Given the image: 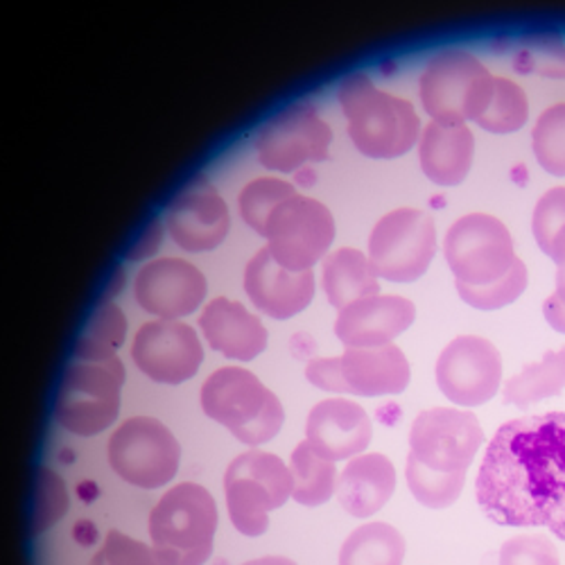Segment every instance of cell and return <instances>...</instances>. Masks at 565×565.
Segmentation results:
<instances>
[{
    "mask_svg": "<svg viewBox=\"0 0 565 565\" xmlns=\"http://www.w3.org/2000/svg\"><path fill=\"white\" fill-rule=\"evenodd\" d=\"M478 504L502 527H543L565 541V414L513 418L493 435Z\"/></svg>",
    "mask_w": 565,
    "mask_h": 565,
    "instance_id": "1",
    "label": "cell"
},
{
    "mask_svg": "<svg viewBox=\"0 0 565 565\" xmlns=\"http://www.w3.org/2000/svg\"><path fill=\"white\" fill-rule=\"evenodd\" d=\"M340 107L355 150L369 159H398L418 143L420 120L414 105L381 90L364 73L344 77Z\"/></svg>",
    "mask_w": 565,
    "mask_h": 565,
    "instance_id": "2",
    "label": "cell"
},
{
    "mask_svg": "<svg viewBox=\"0 0 565 565\" xmlns=\"http://www.w3.org/2000/svg\"><path fill=\"white\" fill-rule=\"evenodd\" d=\"M202 409L245 446L271 441L286 423L278 396L243 366H222L202 385Z\"/></svg>",
    "mask_w": 565,
    "mask_h": 565,
    "instance_id": "3",
    "label": "cell"
},
{
    "mask_svg": "<svg viewBox=\"0 0 565 565\" xmlns=\"http://www.w3.org/2000/svg\"><path fill=\"white\" fill-rule=\"evenodd\" d=\"M148 530L163 565H204L213 554L217 502L195 482L177 484L154 504Z\"/></svg>",
    "mask_w": 565,
    "mask_h": 565,
    "instance_id": "4",
    "label": "cell"
},
{
    "mask_svg": "<svg viewBox=\"0 0 565 565\" xmlns=\"http://www.w3.org/2000/svg\"><path fill=\"white\" fill-rule=\"evenodd\" d=\"M224 493L233 527L243 536H263L269 530V511L292 498L290 466L271 452L247 450L228 463Z\"/></svg>",
    "mask_w": 565,
    "mask_h": 565,
    "instance_id": "5",
    "label": "cell"
},
{
    "mask_svg": "<svg viewBox=\"0 0 565 565\" xmlns=\"http://www.w3.org/2000/svg\"><path fill=\"white\" fill-rule=\"evenodd\" d=\"M125 379L127 373L120 358L71 362L64 371L55 403L60 426L77 437H96L111 428L120 414Z\"/></svg>",
    "mask_w": 565,
    "mask_h": 565,
    "instance_id": "6",
    "label": "cell"
},
{
    "mask_svg": "<svg viewBox=\"0 0 565 565\" xmlns=\"http://www.w3.org/2000/svg\"><path fill=\"white\" fill-rule=\"evenodd\" d=\"M493 75L466 51L448 49L428 62L418 79L423 111L435 122L466 125L478 120L487 107Z\"/></svg>",
    "mask_w": 565,
    "mask_h": 565,
    "instance_id": "7",
    "label": "cell"
},
{
    "mask_svg": "<svg viewBox=\"0 0 565 565\" xmlns=\"http://www.w3.org/2000/svg\"><path fill=\"white\" fill-rule=\"evenodd\" d=\"M114 473L138 489H161L174 480L181 446L166 423L152 416L122 420L107 444Z\"/></svg>",
    "mask_w": 565,
    "mask_h": 565,
    "instance_id": "8",
    "label": "cell"
},
{
    "mask_svg": "<svg viewBox=\"0 0 565 565\" xmlns=\"http://www.w3.org/2000/svg\"><path fill=\"white\" fill-rule=\"evenodd\" d=\"M437 254V228L428 213L394 209L375 222L369 235V260L379 278L414 282L428 271Z\"/></svg>",
    "mask_w": 565,
    "mask_h": 565,
    "instance_id": "9",
    "label": "cell"
},
{
    "mask_svg": "<svg viewBox=\"0 0 565 565\" xmlns=\"http://www.w3.org/2000/svg\"><path fill=\"white\" fill-rule=\"evenodd\" d=\"M335 231L331 209L297 193L271 211L265 241L271 258L280 267L290 271H312L335 243Z\"/></svg>",
    "mask_w": 565,
    "mask_h": 565,
    "instance_id": "10",
    "label": "cell"
},
{
    "mask_svg": "<svg viewBox=\"0 0 565 565\" xmlns=\"http://www.w3.org/2000/svg\"><path fill=\"white\" fill-rule=\"evenodd\" d=\"M444 256L463 286H489L515 263V247L504 222L489 213H468L450 224Z\"/></svg>",
    "mask_w": 565,
    "mask_h": 565,
    "instance_id": "11",
    "label": "cell"
},
{
    "mask_svg": "<svg viewBox=\"0 0 565 565\" xmlns=\"http://www.w3.org/2000/svg\"><path fill=\"white\" fill-rule=\"evenodd\" d=\"M333 131L315 107L306 103L288 105L274 114L256 136V157L263 168L290 174L306 163L328 159Z\"/></svg>",
    "mask_w": 565,
    "mask_h": 565,
    "instance_id": "12",
    "label": "cell"
},
{
    "mask_svg": "<svg viewBox=\"0 0 565 565\" xmlns=\"http://www.w3.org/2000/svg\"><path fill=\"white\" fill-rule=\"evenodd\" d=\"M482 444L478 416L457 407L420 412L409 430V455L439 473H466Z\"/></svg>",
    "mask_w": 565,
    "mask_h": 565,
    "instance_id": "13",
    "label": "cell"
},
{
    "mask_svg": "<svg viewBox=\"0 0 565 565\" xmlns=\"http://www.w3.org/2000/svg\"><path fill=\"white\" fill-rule=\"evenodd\" d=\"M437 385L459 407L489 403L502 385V355L498 347L478 335L455 338L437 360Z\"/></svg>",
    "mask_w": 565,
    "mask_h": 565,
    "instance_id": "14",
    "label": "cell"
},
{
    "mask_svg": "<svg viewBox=\"0 0 565 565\" xmlns=\"http://www.w3.org/2000/svg\"><path fill=\"white\" fill-rule=\"evenodd\" d=\"M131 360L150 381L181 385L198 375L204 362V349L193 326L157 319L138 328L131 344Z\"/></svg>",
    "mask_w": 565,
    "mask_h": 565,
    "instance_id": "15",
    "label": "cell"
},
{
    "mask_svg": "<svg viewBox=\"0 0 565 565\" xmlns=\"http://www.w3.org/2000/svg\"><path fill=\"white\" fill-rule=\"evenodd\" d=\"M166 228L183 252H213L224 243L231 228L226 202L206 177H195L170 202Z\"/></svg>",
    "mask_w": 565,
    "mask_h": 565,
    "instance_id": "16",
    "label": "cell"
},
{
    "mask_svg": "<svg viewBox=\"0 0 565 565\" xmlns=\"http://www.w3.org/2000/svg\"><path fill=\"white\" fill-rule=\"evenodd\" d=\"M206 295V276L183 258H157L140 269L134 280L138 306L168 321L198 312Z\"/></svg>",
    "mask_w": 565,
    "mask_h": 565,
    "instance_id": "17",
    "label": "cell"
},
{
    "mask_svg": "<svg viewBox=\"0 0 565 565\" xmlns=\"http://www.w3.org/2000/svg\"><path fill=\"white\" fill-rule=\"evenodd\" d=\"M373 426L366 409L349 398L317 403L306 420V441L328 461H347L371 444Z\"/></svg>",
    "mask_w": 565,
    "mask_h": 565,
    "instance_id": "18",
    "label": "cell"
},
{
    "mask_svg": "<svg viewBox=\"0 0 565 565\" xmlns=\"http://www.w3.org/2000/svg\"><path fill=\"white\" fill-rule=\"evenodd\" d=\"M416 319V306L405 297L373 295L340 310L335 335L347 349L387 347Z\"/></svg>",
    "mask_w": 565,
    "mask_h": 565,
    "instance_id": "19",
    "label": "cell"
},
{
    "mask_svg": "<svg viewBox=\"0 0 565 565\" xmlns=\"http://www.w3.org/2000/svg\"><path fill=\"white\" fill-rule=\"evenodd\" d=\"M245 292L252 303L271 319H292L315 299L312 271L280 267L269 249H258L245 269Z\"/></svg>",
    "mask_w": 565,
    "mask_h": 565,
    "instance_id": "20",
    "label": "cell"
},
{
    "mask_svg": "<svg viewBox=\"0 0 565 565\" xmlns=\"http://www.w3.org/2000/svg\"><path fill=\"white\" fill-rule=\"evenodd\" d=\"M200 328L211 349L235 362H252L267 349V328L241 301L213 299L200 317Z\"/></svg>",
    "mask_w": 565,
    "mask_h": 565,
    "instance_id": "21",
    "label": "cell"
},
{
    "mask_svg": "<svg viewBox=\"0 0 565 565\" xmlns=\"http://www.w3.org/2000/svg\"><path fill=\"white\" fill-rule=\"evenodd\" d=\"M340 364L347 394L355 396H396L407 390L412 379L405 353L394 344L347 349Z\"/></svg>",
    "mask_w": 565,
    "mask_h": 565,
    "instance_id": "22",
    "label": "cell"
},
{
    "mask_svg": "<svg viewBox=\"0 0 565 565\" xmlns=\"http://www.w3.org/2000/svg\"><path fill=\"white\" fill-rule=\"evenodd\" d=\"M476 157V138L468 125L430 122L418 138V163L423 174L441 188L459 185Z\"/></svg>",
    "mask_w": 565,
    "mask_h": 565,
    "instance_id": "23",
    "label": "cell"
},
{
    "mask_svg": "<svg viewBox=\"0 0 565 565\" xmlns=\"http://www.w3.org/2000/svg\"><path fill=\"white\" fill-rule=\"evenodd\" d=\"M396 491V468L381 452H362L344 466L338 476L335 495L353 518L379 513Z\"/></svg>",
    "mask_w": 565,
    "mask_h": 565,
    "instance_id": "24",
    "label": "cell"
},
{
    "mask_svg": "<svg viewBox=\"0 0 565 565\" xmlns=\"http://www.w3.org/2000/svg\"><path fill=\"white\" fill-rule=\"evenodd\" d=\"M321 282L328 303L338 310L358 299L381 295V278L373 271L369 256L353 247L338 249L323 258Z\"/></svg>",
    "mask_w": 565,
    "mask_h": 565,
    "instance_id": "25",
    "label": "cell"
},
{
    "mask_svg": "<svg viewBox=\"0 0 565 565\" xmlns=\"http://www.w3.org/2000/svg\"><path fill=\"white\" fill-rule=\"evenodd\" d=\"M565 390V349L547 351L541 362L527 364L507 381L502 398L507 405L527 409L534 403L558 396Z\"/></svg>",
    "mask_w": 565,
    "mask_h": 565,
    "instance_id": "26",
    "label": "cell"
},
{
    "mask_svg": "<svg viewBox=\"0 0 565 565\" xmlns=\"http://www.w3.org/2000/svg\"><path fill=\"white\" fill-rule=\"evenodd\" d=\"M292 498L303 507H321L335 495L338 468L312 450L308 441H301L290 457Z\"/></svg>",
    "mask_w": 565,
    "mask_h": 565,
    "instance_id": "27",
    "label": "cell"
},
{
    "mask_svg": "<svg viewBox=\"0 0 565 565\" xmlns=\"http://www.w3.org/2000/svg\"><path fill=\"white\" fill-rule=\"evenodd\" d=\"M405 539L390 523H366L344 541L340 565H403Z\"/></svg>",
    "mask_w": 565,
    "mask_h": 565,
    "instance_id": "28",
    "label": "cell"
},
{
    "mask_svg": "<svg viewBox=\"0 0 565 565\" xmlns=\"http://www.w3.org/2000/svg\"><path fill=\"white\" fill-rule=\"evenodd\" d=\"M125 338H127L125 312L116 303L105 301L86 321L84 331L75 344V360L105 362V360L118 358V351L125 344Z\"/></svg>",
    "mask_w": 565,
    "mask_h": 565,
    "instance_id": "29",
    "label": "cell"
},
{
    "mask_svg": "<svg viewBox=\"0 0 565 565\" xmlns=\"http://www.w3.org/2000/svg\"><path fill=\"white\" fill-rule=\"evenodd\" d=\"M530 118V100L527 93L518 86L513 79L493 75L491 93L484 111L476 120L489 134H515L527 125Z\"/></svg>",
    "mask_w": 565,
    "mask_h": 565,
    "instance_id": "30",
    "label": "cell"
},
{
    "mask_svg": "<svg viewBox=\"0 0 565 565\" xmlns=\"http://www.w3.org/2000/svg\"><path fill=\"white\" fill-rule=\"evenodd\" d=\"M405 476L414 500L428 509L452 507L466 484V473H439V470L423 466L414 455L407 457Z\"/></svg>",
    "mask_w": 565,
    "mask_h": 565,
    "instance_id": "31",
    "label": "cell"
},
{
    "mask_svg": "<svg viewBox=\"0 0 565 565\" xmlns=\"http://www.w3.org/2000/svg\"><path fill=\"white\" fill-rule=\"evenodd\" d=\"M71 498L62 476L53 468L41 466L34 478V495L30 509V534L39 536L55 527L62 518L68 513Z\"/></svg>",
    "mask_w": 565,
    "mask_h": 565,
    "instance_id": "32",
    "label": "cell"
},
{
    "mask_svg": "<svg viewBox=\"0 0 565 565\" xmlns=\"http://www.w3.org/2000/svg\"><path fill=\"white\" fill-rule=\"evenodd\" d=\"M292 195H297V191H295V185L288 181L274 179V177L254 179L243 188V193L238 195L241 217L249 228H254L258 235H263L265 238V228H267V220H269L271 211Z\"/></svg>",
    "mask_w": 565,
    "mask_h": 565,
    "instance_id": "33",
    "label": "cell"
},
{
    "mask_svg": "<svg viewBox=\"0 0 565 565\" xmlns=\"http://www.w3.org/2000/svg\"><path fill=\"white\" fill-rule=\"evenodd\" d=\"M527 278H530L527 265L521 258H515L511 269L502 278L489 282V286H463V282H455V286L463 303H468L476 310L489 312V310L507 308L513 301L521 299V295L527 288Z\"/></svg>",
    "mask_w": 565,
    "mask_h": 565,
    "instance_id": "34",
    "label": "cell"
},
{
    "mask_svg": "<svg viewBox=\"0 0 565 565\" xmlns=\"http://www.w3.org/2000/svg\"><path fill=\"white\" fill-rule=\"evenodd\" d=\"M539 166L552 177H565V103L545 109L532 131Z\"/></svg>",
    "mask_w": 565,
    "mask_h": 565,
    "instance_id": "35",
    "label": "cell"
},
{
    "mask_svg": "<svg viewBox=\"0 0 565 565\" xmlns=\"http://www.w3.org/2000/svg\"><path fill=\"white\" fill-rule=\"evenodd\" d=\"M88 565H163V561L154 547L111 530Z\"/></svg>",
    "mask_w": 565,
    "mask_h": 565,
    "instance_id": "36",
    "label": "cell"
},
{
    "mask_svg": "<svg viewBox=\"0 0 565 565\" xmlns=\"http://www.w3.org/2000/svg\"><path fill=\"white\" fill-rule=\"evenodd\" d=\"M500 565H558V550L545 534H521L502 545Z\"/></svg>",
    "mask_w": 565,
    "mask_h": 565,
    "instance_id": "37",
    "label": "cell"
},
{
    "mask_svg": "<svg viewBox=\"0 0 565 565\" xmlns=\"http://www.w3.org/2000/svg\"><path fill=\"white\" fill-rule=\"evenodd\" d=\"M563 224H565V185H556L541 195L532 215V233L543 254L547 252L552 238Z\"/></svg>",
    "mask_w": 565,
    "mask_h": 565,
    "instance_id": "38",
    "label": "cell"
},
{
    "mask_svg": "<svg viewBox=\"0 0 565 565\" xmlns=\"http://www.w3.org/2000/svg\"><path fill=\"white\" fill-rule=\"evenodd\" d=\"M530 60L532 71L552 79H565V41L558 34L547 32L541 41H534Z\"/></svg>",
    "mask_w": 565,
    "mask_h": 565,
    "instance_id": "39",
    "label": "cell"
},
{
    "mask_svg": "<svg viewBox=\"0 0 565 565\" xmlns=\"http://www.w3.org/2000/svg\"><path fill=\"white\" fill-rule=\"evenodd\" d=\"M306 379L323 392L347 394L340 358H315V360H310L308 366H306Z\"/></svg>",
    "mask_w": 565,
    "mask_h": 565,
    "instance_id": "40",
    "label": "cell"
},
{
    "mask_svg": "<svg viewBox=\"0 0 565 565\" xmlns=\"http://www.w3.org/2000/svg\"><path fill=\"white\" fill-rule=\"evenodd\" d=\"M163 233H166V222L161 220H152L146 231L140 233V238L136 241V245L129 252V260H143L150 258L152 254H157L161 241H163Z\"/></svg>",
    "mask_w": 565,
    "mask_h": 565,
    "instance_id": "41",
    "label": "cell"
},
{
    "mask_svg": "<svg viewBox=\"0 0 565 565\" xmlns=\"http://www.w3.org/2000/svg\"><path fill=\"white\" fill-rule=\"evenodd\" d=\"M545 256L556 265V269L565 267V224L556 231V235L552 238Z\"/></svg>",
    "mask_w": 565,
    "mask_h": 565,
    "instance_id": "42",
    "label": "cell"
},
{
    "mask_svg": "<svg viewBox=\"0 0 565 565\" xmlns=\"http://www.w3.org/2000/svg\"><path fill=\"white\" fill-rule=\"evenodd\" d=\"M243 565H297V563L292 558H286V556H260V558L247 561Z\"/></svg>",
    "mask_w": 565,
    "mask_h": 565,
    "instance_id": "43",
    "label": "cell"
},
{
    "mask_svg": "<svg viewBox=\"0 0 565 565\" xmlns=\"http://www.w3.org/2000/svg\"><path fill=\"white\" fill-rule=\"evenodd\" d=\"M554 297L565 306V267L556 269V288H554Z\"/></svg>",
    "mask_w": 565,
    "mask_h": 565,
    "instance_id": "44",
    "label": "cell"
}]
</instances>
